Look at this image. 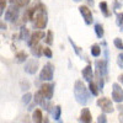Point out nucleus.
Segmentation results:
<instances>
[{"instance_id":"obj_3","label":"nucleus","mask_w":123,"mask_h":123,"mask_svg":"<svg viewBox=\"0 0 123 123\" xmlns=\"http://www.w3.org/2000/svg\"><path fill=\"white\" fill-rule=\"evenodd\" d=\"M20 7L15 6V5H10L6 11H5V15H4V20L5 21H9V22H15L18 15H20Z\"/></svg>"},{"instance_id":"obj_1","label":"nucleus","mask_w":123,"mask_h":123,"mask_svg":"<svg viewBox=\"0 0 123 123\" xmlns=\"http://www.w3.org/2000/svg\"><path fill=\"white\" fill-rule=\"evenodd\" d=\"M74 96H75L76 101L83 106L89 102V98H90L89 91L81 80H76L74 84Z\"/></svg>"},{"instance_id":"obj_32","label":"nucleus","mask_w":123,"mask_h":123,"mask_svg":"<svg viewBox=\"0 0 123 123\" xmlns=\"http://www.w3.org/2000/svg\"><path fill=\"white\" fill-rule=\"evenodd\" d=\"M5 7H6V0H0V15L4 12Z\"/></svg>"},{"instance_id":"obj_22","label":"nucleus","mask_w":123,"mask_h":123,"mask_svg":"<svg viewBox=\"0 0 123 123\" xmlns=\"http://www.w3.org/2000/svg\"><path fill=\"white\" fill-rule=\"evenodd\" d=\"M91 54L94 57H98L101 54V48L98 44H92L91 46Z\"/></svg>"},{"instance_id":"obj_4","label":"nucleus","mask_w":123,"mask_h":123,"mask_svg":"<svg viewBox=\"0 0 123 123\" xmlns=\"http://www.w3.org/2000/svg\"><path fill=\"white\" fill-rule=\"evenodd\" d=\"M53 74H54V67H53V64L47 63L42 68V70H41L39 79L42 81H50L53 79Z\"/></svg>"},{"instance_id":"obj_24","label":"nucleus","mask_w":123,"mask_h":123,"mask_svg":"<svg viewBox=\"0 0 123 123\" xmlns=\"http://www.w3.org/2000/svg\"><path fill=\"white\" fill-rule=\"evenodd\" d=\"M117 25L121 28V31H123V12H118L117 14Z\"/></svg>"},{"instance_id":"obj_6","label":"nucleus","mask_w":123,"mask_h":123,"mask_svg":"<svg viewBox=\"0 0 123 123\" xmlns=\"http://www.w3.org/2000/svg\"><path fill=\"white\" fill-rule=\"evenodd\" d=\"M39 92L42 94V96L46 100H50L53 97V92H54V84H48L44 83L42 86L39 87Z\"/></svg>"},{"instance_id":"obj_23","label":"nucleus","mask_w":123,"mask_h":123,"mask_svg":"<svg viewBox=\"0 0 123 123\" xmlns=\"http://www.w3.org/2000/svg\"><path fill=\"white\" fill-rule=\"evenodd\" d=\"M44 42H46L48 46H50V44L53 43V32H52V31H48V32H47V36H46Z\"/></svg>"},{"instance_id":"obj_13","label":"nucleus","mask_w":123,"mask_h":123,"mask_svg":"<svg viewBox=\"0 0 123 123\" xmlns=\"http://www.w3.org/2000/svg\"><path fill=\"white\" fill-rule=\"evenodd\" d=\"M81 74H83V78H84V80H86V81H90L92 80V76H94V73H92V68H91V65L89 64V65H86L84 69H83V71H81Z\"/></svg>"},{"instance_id":"obj_10","label":"nucleus","mask_w":123,"mask_h":123,"mask_svg":"<svg viewBox=\"0 0 123 123\" xmlns=\"http://www.w3.org/2000/svg\"><path fill=\"white\" fill-rule=\"evenodd\" d=\"M38 69V60L37 59H27L25 64V71L31 75L36 74V71Z\"/></svg>"},{"instance_id":"obj_21","label":"nucleus","mask_w":123,"mask_h":123,"mask_svg":"<svg viewBox=\"0 0 123 123\" xmlns=\"http://www.w3.org/2000/svg\"><path fill=\"white\" fill-rule=\"evenodd\" d=\"M95 32H96V36H97L98 38L104 37L105 31H104V27H102V25H100V24H96V25H95Z\"/></svg>"},{"instance_id":"obj_27","label":"nucleus","mask_w":123,"mask_h":123,"mask_svg":"<svg viewBox=\"0 0 123 123\" xmlns=\"http://www.w3.org/2000/svg\"><path fill=\"white\" fill-rule=\"evenodd\" d=\"M69 42H70V44H71V46H73V48L75 49L76 54H78V55H80V54H81V52H80V48H79V47H78V46H76V44L73 42V39H71V38H69Z\"/></svg>"},{"instance_id":"obj_19","label":"nucleus","mask_w":123,"mask_h":123,"mask_svg":"<svg viewBox=\"0 0 123 123\" xmlns=\"http://www.w3.org/2000/svg\"><path fill=\"white\" fill-rule=\"evenodd\" d=\"M30 31L26 28V27H22L21 30H20V35H18V38L20 39H26V41H28L30 39Z\"/></svg>"},{"instance_id":"obj_33","label":"nucleus","mask_w":123,"mask_h":123,"mask_svg":"<svg viewBox=\"0 0 123 123\" xmlns=\"http://www.w3.org/2000/svg\"><path fill=\"white\" fill-rule=\"evenodd\" d=\"M20 85H21V89H22L24 91L30 89V83H28V81H21V83H20Z\"/></svg>"},{"instance_id":"obj_39","label":"nucleus","mask_w":123,"mask_h":123,"mask_svg":"<svg viewBox=\"0 0 123 123\" xmlns=\"http://www.w3.org/2000/svg\"><path fill=\"white\" fill-rule=\"evenodd\" d=\"M89 1H91V0H89Z\"/></svg>"},{"instance_id":"obj_31","label":"nucleus","mask_w":123,"mask_h":123,"mask_svg":"<svg viewBox=\"0 0 123 123\" xmlns=\"http://www.w3.org/2000/svg\"><path fill=\"white\" fill-rule=\"evenodd\" d=\"M97 123H107V118H106L105 113H102V115L98 116V118H97Z\"/></svg>"},{"instance_id":"obj_29","label":"nucleus","mask_w":123,"mask_h":123,"mask_svg":"<svg viewBox=\"0 0 123 123\" xmlns=\"http://www.w3.org/2000/svg\"><path fill=\"white\" fill-rule=\"evenodd\" d=\"M117 64H118L119 68L123 69V53H121V54L117 57Z\"/></svg>"},{"instance_id":"obj_20","label":"nucleus","mask_w":123,"mask_h":123,"mask_svg":"<svg viewBox=\"0 0 123 123\" xmlns=\"http://www.w3.org/2000/svg\"><path fill=\"white\" fill-rule=\"evenodd\" d=\"M89 89H90L91 94L94 95V96H97V95H98V87H97L96 83H94L92 80H91L90 83H89Z\"/></svg>"},{"instance_id":"obj_26","label":"nucleus","mask_w":123,"mask_h":123,"mask_svg":"<svg viewBox=\"0 0 123 123\" xmlns=\"http://www.w3.org/2000/svg\"><path fill=\"white\" fill-rule=\"evenodd\" d=\"M31 100H32V95H31L30 92H27V94H25L22 96V102H24L25 105H28L30 102H31Z\"/></svg>"},{"instance_id":"obj_34","label":"nucleus","mask_w":123,"mask_h":123,"mask_svg":"<svg viewBox=\"0 0 123 123\" xmlns=\"http://www.w3.org/2000/svg\"><path fill=\"white\" fill-rule=\"evenodd\" d=\"M122 5H123V0H115V5H113L115 9H119Z\"/></svg>"},{"instance_id":"obj_28","label":"nucleus","mask_w":123,"mask_h":123,"mask_svg":"<svg viewBox=\"0 0 123 123\" xmlns=\"http://www.w3.org/2000/svg\"><path fill=\"white\" fill-rule=\"evenodd\" d=\"M115 46H116L118 49H122V50H123V42L121 41V38H116V39H115Z\"/></svg>"},{"instance_id":"obj_36","label":"nucleus","mask_w":123,"mask_h":123,"mask_svg":"<svg viewBox=\"0 0 123 123\" xmlns=\"http://www.w3.org/2000/svg\"><path fill=\"white\" fill-rule=\"evenodd\" d=\"M118 80H119V83H122V84H123V74H121V75L118 76Z\"/></svg>"},{"instance_id":"obj_37","label":"nucleus","mask_w":123,"mask_h":123,"mask_svg":"<svg viewBox=\"0 0 123 123\" xmlns=\"http://www.w3.org/2000/svg\"><path fill=\"white\" fill-rule=\"evenodd\" d=\"M43 121H44V123H49V121H48V118H47V117H44V118H43Z\"/></svg>"},{"instance_id":"obj_8","label":"nucleus","mask_w":123,"mask_h":123,"mask_svg":"<svg viewBox=\"0 0 123 123\" xmlns=\"http://www.w3.org/2000/svg\"><path fill=\"white\" fill-rule=\"evenodd\" d=\"M79 10H80L81 16L84 17L85 24H86V25H91V24H92V21H94V17H92V12H91V10H90L87 6H85V5H81V6L79 7Z\"/></svg>"},{"instance_id":"obj_38","label":"nucleus","mask_w":123,"mask_h":123,"mask_svg":"<svg viewBox=\"0 0 123 123\" xmlns=\"http://www.w3.org/2000/svg\"><path fill=\"white\" fill-rule=\"evenodd\" d=\"M74 1H80V0H74Z\"/></svg>"},{"instance_id":"obj_15","label":"nucleus","mask_w":123,"mask_h":123,"mask_svg":"<svg viewBox=\"0 0 123 123\" xmlns=\"http://www.w3.org/2000/svg\"><path fill=\"white\" fill-rule=\"evenodd\" d=\"M32 119L35 123H42L43 122V116H42V111L41 110H35L33 115H32Z\"/></svg>"},{"instance_id":"obj_35","label":"nucleus","mask_w":123,"mask_h":123,"mask_svg":"<svg viewBox=\"0 0 123 123\" xmlns=\"http://www.w3.org/2000/svg\"><path fill=\"white\" fill-rule=\"evenodd\" d=\"M7 26L5 24V21H3V20H0V30H6Z\"/></svg>"},{"instance_id":"obj_17","label":"nucleus","mask_w":123,"mask_h":123,"mask_svg":"<svg viewBox=\"0 0 123 123\" xmlns=\"http://www.w3.org/2000/svg\"><path fill=\"white\" fill-rule=\"evenodd\" d=\"M9 1H10L11 5H15L17 7H24V6L28 5L30 0H9Z\"/></svg>"},{"instance_id":"obj_11","label":"nucleus","mask_w":123,"mask_h":123,"mask_svg":"<svg viewBox=\"0 0 123 123\" xmlns=\"http://www.w3.org/2000/svg\"><path fill=\"white\" fill-rule=\"evenodd\" d=\"M95 67H96V73L100 74L101 76H107L108 73V68H107V60H96L95 62Z\"/></svg>"},{"instance_id":"obj_18","label":"nucleus","mask_w":123,"mask_h":123,"mask_svg":"<svg viewBox=\"0 0 123 123\" xmlns=\"http://www.w3.org/2000/svg\"><path fill=\"white\" fill-rule=\"evenodd\" d=\"M27 58H28V55H27L26 52H24V50H21V52H18L16 54V62L17 63H25L27 60Z\"/></svg>"},{"instance_id":"obj_5","label":"nucleus","mask_w":123,"mask_h":123,"mask_svg":"<svg viewBox=\"0 0 123 123\" xmlns=\"http://www.w3.org/2000/svg\"><path fill=\"white\" fill-rule=\"evenodd\" d=\"M97 106L104 111V113H111L113 112V105H112V101L107 97H101L97 100Z\"/></svg>"},{"instance_id":"obj_25","label":"nucleus","mask_w":123,"mask_h":123,"mask_svg":"<svg viewBox=\"0 0 123 123\" xmlns=\"http://www.w3.org/2000/svg\"><path fill=\"white\" fill-rule=\"evenodd\" d=\"M60 113H62V108H60V106H55V108H54V111H53V117H54V119L59 121V118H60Z\"/></svg>"},{"instance_id":"obj_30","label":"nucleus","mask_w":123,"mask_h":123,"mask_svg":"<svg viewBox=\"0 0 123 123\" xmlns=\"http://www.w3.org/2000/svg\"><path fill=\"white\" fill-rule=\"evenodd\" d=\"M43 54H44L47 58H52V55H53V54H52V50H50L48 47H46V48L43 49Z\"/></svg>"},{"instance_id":"obj_12","label":"nucleus","mask_w":123,"mask_h":123,"mask_svg":"<svg viewBox=\"0 0 123 123\" xmlns=\"http://www.w3.org/2000/svg\"><path fill=\"white\" fill-rule=\"evenodd\" d=\"M79 122L80 123H91L92 122V117H91V113L89 108H83L81 110V113H80V117H79Z\"/></svg>"},{"instance_id":"obj_40","label":"nucleus","mask_w":123,"mask_h":123,"mask_svg":"<svg viewBox=\"0 0 123 123\" xmlns=\"http://www.w3.org/2000/svg\"><path fill=\"white\" fill-rule=\"evenodd\" d=\"M59 123H62V122H59Z\"/></svg>"},{"instance_id":"obj_14","label":"nucleus","mask_w":123,"mask_h":123,"mask_svg":"<svg viewBox=\"0 0 123 123\" xmlns=\"http://www.w3.org/2000/svg\"><path fill=\"white\" fill-rule=\"evenodd\" d=\"M43 49L44 48L41 44H36L33 47H31V54H32L33 57H36V58H39L41 55L43 54Z\"/></svg>"},{"instance_id":"obj_16","label":"nucleus","mask_w":123,"mask_h":123,"mask_svg":"<svg viewBox=\"0 0 123 123\" xmlns=\"http://www.w3.org/2000/svg\"><path fill=\"white\" fill-rule=\"evenodd\" d=\"M100 9H101V12L104 14L105 17H110L111 16V11L108 10V5L106 1H101L100 3Z\"/></svg>"},{"instance_id":"obj_7","label":"nucleus","mask_w":123,"mask_h":123,"mask_svg":"<svg viewBox=\"0 0 123 123\" xmlns=\"http://www.w3.org/2000/svg\"><path fill=\"white\" fill-rule=\"evenodd\" d=\"M112 98L118 104L123 102V89L119 84H113V86H112Z\"/></svg>"},{"instance_id":"obj_9","label":"nucleus","mask_w":123,"mask_h":123,"mask_svg":"<svg viewBox=\"0 0 123 123\" xmlns=\"http://www.w3.org/2000/svg\"><path fill=\"white\" fill-rule=\"evenodd\" d=\"M42 38H44V32L43 31H35V32L30 36V39L27 41V44L30 47H33V46L38 44V42Z\"/></svg>"},{"instance_id":"obj_2","label":"nucleus","mask_w":123,"mask_h":123,"mask_svg":"<svg viewBox=\"0 0 123 123\" xmlns=\"http://www.w3.org/2000/svg\"><path fill=\"white\" fill-rule=\"evenodd\" d=\"M32 21H33V27L39 28V30H42V28H44L47 26V22H48L47 14H46V9L42 4H38L37 12L35 14Z\"/></svg>"}]
</instances>
